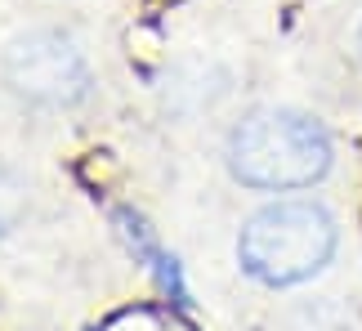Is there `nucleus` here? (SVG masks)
I'll list each match as a JSON object with an SVG mask.
<instances>
[{"label": "nucleus", "mask_w": 362, "mask_h": 331, "mask_svg": "<svg viewBox=\"0 0 362 331\" xmlns=\"http://www.w3.org/2000/svg\"><path fill=\"white\" fill-rule=\"evenodd\" d=\"M336 251V224L313 202H273L242 228V269L269 286L313 278Z\"/></svg>", "instance_id": "nucleus-2"}, {"label": "nucleus", "mask_w": 362, "mask_h": 331, "mask_svg": "<svg viewBox=\"0 0 362 331\" xmlns=\"http://www.w3.org/2000/svg\"><path fill=\"white\" fill-rule=\"evenodd\" d=\"M228 161L250 188H309L331 166V139L304 112L259 108L233 130Z\"/></svg>", "instance_id": "nucleus-1"}, {"label": "nucleus", "mask_w": 362, "mask_h": 331, "mask_svg": "<svg viewBox=\"0 0 362 331\" xmlns=\"http://www.w3.org/2000/svg\"><path fill=\"white\" fill-rule=\"evenodd\" d=\"M5 81L23 99L45 103V108H67L86 99L90 90V67L81 50L59 32H32L18 36L5 54Z\"/></svg>", "instance_id": "nucleus-3"}]
</instances>
